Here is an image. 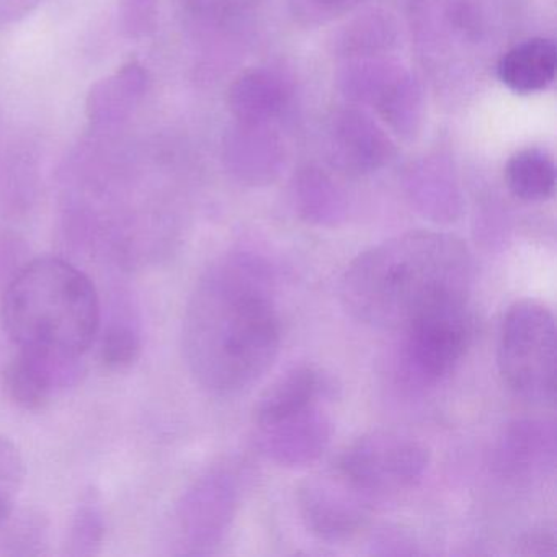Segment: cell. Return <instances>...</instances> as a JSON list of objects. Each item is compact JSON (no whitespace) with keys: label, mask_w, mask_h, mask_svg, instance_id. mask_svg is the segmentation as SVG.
<instances>
[{"label":"cell","mask_w":557,"mask_h":557,"mask_svg":"<svg viewBox=\"0 0 557 557\" xmlns=\"http://www.w3.org/2000/svg\"><path fill=\"white\" fill-rule=\"evenodd\" d=\"M363 0H293L296 14L309 21H327L360 5Z\"/></svg>","instance_id":"7402d4cb"},{"label":"cell","mask_w":557,"mask_h":557,"mask_svg":"<svg viewBox=\"0 0 557 557\" xmlns=\"http://www.w3.org/2000/svg\"><path fill=\"white\" fill-rule=\"evenodd\" d=\"M282 344L269 265L234 252L205 270L185 309L182 348L208 393H240L267 373Z\"/></svg>","instance_id":"6da1fadb"},{"label":"cell","mask_w":557,"mask_h":557,"mask_svg":"<svg viewBox=\"0 0 557 557\" xmlns=\"http://www.w3.org/2000/svg\"><path fill=\"white\" fill-rule=\"evenodd\" d=\"M331 436V420L318 404H312L288 419L259 426L257 445L270 461L285 468H299L321 458Z\"/></svg>","instance_id":"30bf717a"},{"label":"cell","mask_w":557,"mask_h":557,"mask_svg":"<svg viewBox=\"0 0 557 557\" xmlns=\"http://www.w3.org/2000/svg\"><path fill=\"white\" fill-rule=\"evenodd\" d=\"M0 319L18 350L83 360L99 332V295L73 263L41 257L15 273Z\"/></svg>","instance_id":"3957f363"},{"label":"cell","mask_w":557,"mask_h":557,"mask_svg":"<svg viewBox=\"0 0 557 557\" xmlns=\"http://www.w3.org/2000/svg\"><path fill=\"white\" fill-rule=\"evenodd\" d=\"M48 546V520L38 511L12 513L0 524V554L40 556Z\"/></svg>","instance_id":"ac0fdd59"},{"label":"cell","mask_w":557,"mask_h":557,"mask_svg":"<svg viewBox=\"0 0 557 557\" xmlns=\"http://www.w3.org/2000/svg\"><path fill=\"white\" fill-rule=\"evenodd\" d=\"M24 481V459L17 446L0 435V524L14 510Z\"/></svg>","instance_id":"ffe728a7"},{"label":"cell","mask_w":557,"mask_h":557,"mask_svg":"<svg viewBox=\"0 0 557 557\" xmlns=\"http://www.w3.org/2000/svg\"><path fill=\"white\" fill-rule=\"evenodd\" d=\"M370 500L337 471L308 479L298 491L299 511L306 527L332 543L360 533L370 518Z\"/></svg>","instance_id":"ba28073f"},{"label":"cell","mask_w":557,"mask_h":557,"mask_svg":"<svg viewBox=\"0 0 557 557\" xmlns=\"http://www.w3.org/2000/svg\"><path fill=\"white\" fill-rule=\"evenodd\" d=\"M141 355V335L132 319L116 315L110 321L102 345L100 358L110 370H125L135 364Z\"/></svg>","instance_id":"d6986e66"},{"label":"cell","mask_w":557,"mask_h":557,"mask_svg":"<svg viewBox=\"0 0 557 557\" xmlns=\"http://www.w3.org/2000/svg\"><path fill=\"white\" fill-rule=\"evenodd\" d=\"M498 371L508 389L536 406L556 400V321L543 302L521 299L502 322Z\"/></svg>","instance_id":"277c9868"},{"label":"cell","mask_w":557,"mask_h":557,"mask_svg":"<svg viewBox=\"0 0 557 557\" xmlns=\"http://www.w3.org/2000/svg\"><path fill=\"white\" fill-rule=\"evenodd\" d=\"M523 546L527 549L524 554H534V556H543V554H554V536L550 533L530 534L524 540Z\"/></svg>","instance_id":"cb8c5ba5"},{"label":"cell","mask_w":557,"mask_h":557,"mask_svg":"<svg viewBox=\"0 0 557 557\" xmlns=\"http://www.w3.org/2000/svg\"><path fill=\"white\" fill-rule=\"evenodd\" d=\"M158 0H122L123 30L132 38H141L154 27Z\"/></svg>","instance_id":"44dd1931"},{"label":"cell","mask_w":557,"mask_h":557,"mask_svg":"<svg viewBox=\"0 0 557 557\" xmlns=\"http://www.w3.org/2000/svg\"><path fill=\"white\" fill-rule=\"evenodd\" d=\"M106 540L102 502L94 488L81 497L67 531V556H96Z\"/></svg>","instance_id":"2e32d148"},{"label":"cell","mask_w":557,"mask_h":557,"mask_svg":"<svg viewBox=\"0 0 557 557\" xmlns=\"http://www.w3.org/2000/svg\"><path fill=\"white\" fill-rule=\"evenodd\" d=\"M472 257L458 237L416 231L360 253L345 270V311L376 329H403L426 309L468 299Z\"/></svg>","instance_id":"7a4b0ae2"},{"label":"cell","mask_w":557,"mask_h":557,"mask_svg":"<svg viewBox=\"0 0 557 557\" xmlns=\"http://www.w3.org/2000/svg\"><path fill=\"white\" fill-rule=\"evenodd\" d=\"M81 361L18 350L4 371L5 393L24 409H44L54 394L79 381Z\"/></svg>","instance_id":"8fae6325"},{"label":"cell","mask_w":557,"mask_h":557,"mask_svg":"<svg viewBox=\"0 0 557 557\" xmlns=\"http://www.w3.org/2000/svg\"><path fill=\"white\" fill-rule=\"evenodd\" d=\"M429 449L412 436L391 430L364 433L338 456L335 471L368 498L396 495L422 482Z\"/></svg>","instance_id":"5b68a950"},{"label":"cell","mask_w":557,"mask_h":557,"mask_svg":"<svg viewBox=\"0 0 557 557\" xmlns=\"http://www.w3.org/2000/svg\"><path fill=\"white\" fill-rule=\"evenodd\" d=\"M505 181L515 197L524 201H544L553 197L556 168L541 149H524L508 161Z\"/></svg>","instance_id":"9a60e30c"},{"label":"cell","mask_w":557,"mask_h":557,"mask_svg":"<svg viewBox=\"0 0 557 557\" xmlns=\"http://www.w3.org/2000/svg\"><path fill=\"white\" fill-rule=\"evenodd\" d=\"M404 332L403 367L420 386L442 383L455 373L472 342L468 299H453L426 309Z\"/></svg>","instance_id":"8992f818"},{"label":"cell","mask_w":557,"mask_h":557,"mask_svg":"<svg viewBox=\"0 0 557 557\" xmlns=\"http://www.w3.org/2000/svg\"><path fill=\"white\" fill-rule=\"evenodd\" d=\"M44 0H0V27L30 14Z\"/></svg>","instance_id":"603a6c76"},{"label":"cell","mask_w":557,"mask_h":557,"mask_svg":"<svg viewBox=\"0 0 557 557\" xmlns=\"http://www.w3.org/2000/svg\"><path fill=\"white\" fill-rule=\"evenodd\" d=\"M148 87V73L139 63H129L112 76L99 81L87 96L86 112L96 126H112L135 112Z\"/></svg>","instance_id":"7c38bea8"},{"label":"cell","mask_w":557,"mask_h":557,"mask_svg":"<svg viewBox=\"0 0 557 557\" xmlns=\"http://www.w3.org/2000/svg\"><path fill=\"white\" fill-rule=\"evenodd\" d=\"M557 51L553 41L534 38L511 48L498 61L502 83L517 94L546 89L556 76Z\"/></svg>","instance_id":"5bb4252c"},{"label":"cell","mask_w":557,"mask_h":557,"mask_svg":"<svg viewBox=\"0 0 557 557\" xmlns=\"http://www.w3.org/2000/svg\"><path fill=\"white\" fill-rule=\"evenodd\" d=\"M237 498L236 478L227 469H210L198 478L175 508V537L181 553L208 554L220 546L233 523Z\"/></svg>","instance_id":"52a82bcc"},{"label":"cell","mask_w":557,"mask_h":557,"mask_svg":"<svg viewBox=\"0 0 557 557\" xmlns=\"http://www.w3.org/2000/svg\"><path fill=\"white\" fill-rule=\"evenodd\" d=\"M556 465V425L553 420L521 419L507 426L494 453L498 475L513 482L544 478Z\"/></svg>","instance_id":"9c48e42d"},{"label":"cell","mask_w":557,"mask_h":557,"mask_svg":"<svg viewBox=\"0 0 557 557\" xmlns=\"http://www.w3.org/2000/svg\"><path fill=\"white\" fill-rule=\"evenodd\" d=\"M321 387V377L314 368L298 367L288 371L257 400L253 423L257 429L272 425L308 409L318 403Z\"/></svg>","instance_id":"4fadbf2b"},{"label":"cell","mask_w":557,"mask_h":557,"mask_svg":"<svg viewBox=\"0 0 557 557\" xmlns=\"http://www.w3.org/2000/svg\"><path fill=\"white\" fill-rule=\"evenodd\" d=\"M283 90L272 76L262 73L247 74L231 90V107L243 120H262L278 112Z\"/></svg>","instance_id":"e0dca14e"}]
</instances>
